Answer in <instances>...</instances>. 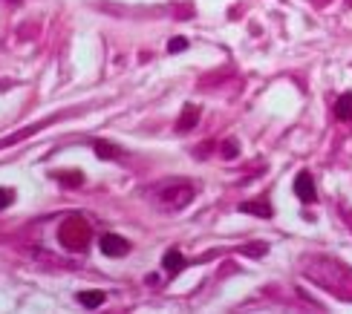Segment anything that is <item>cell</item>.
<instances>
[{
    "label": "cell",
    "mask_w": 352,
    "mask_h": 314,
    "mask_svg": "<svg viewBox=\"0 0 352 314\" xmlns=\"http://www.w3.org/2000/svg\"><path fill=\"white\" fill-rule=\"evenodd\" d=\"M303 274L320 289H327L332 297L352 303V268L346 262H338L332 257H306Z\"/></svg>",
    "instance_id": "1"
},
{
    "label": "cell",
    "mask_w": 352,
    "mask_h": 314,
    "mask_svg": "<svg viewBox=\"0 0 352 314\" xmlns=\"http://www.w3.org/2000/svg\"><path fill=\"white\" fill-rule=\"evenodd\" d=\"M156 197H159V208L162 211H182V208L194 202V188L188 182H168L159 188Z\"/></svg>",
    "instance_id": "2"
},
{
    "label": "cell",
    "mask_w": 352,
    "mask_h": 314,
    "mask_svg": "<svg viewBox=\"0 0 352 314\" xmlns=\"http://www.w3.org/2000/svg\"><path fill=\"white\" fill-rule=\"evenodd\" d=\"M58 239H61V245L69 248V251H84L87 243H90V225H87L84 219L72 216V219H67L64 225H61V231H58Z\"/></svg>",
    "instance_id": "3"
},
{
    "label": "cell",
    "mask_w": 352,
    "mask_h": 314,
    "mask_svg": "<svg viewBox=\"0 0 352 314\" xmlns=\"http://www.w3.org/2000/svg\"><path fill=\"white\" fill-rule=\"evenodd\" d=\"M98 248L104 251L107 257H127V254H130V243H127L124 236H119V234H107V236H101Z\"/></svg>",
    "instance_id": "4"
},
{
    "label": "cell",
    "mask_w": 352,
    "mask_h": 314,
    "mask_svg": "<svg viewBox=\"0 0 352 314\" xmlns=\"http://www.w3.org/2000/svg\"><path fill=\"white\" fill-rule=\"evenodd\" d=\"M295 193H298V199L303 202V205H312L315 199H318V193H315V179H312V173H298V179H295Z\"/></svg>",
    "instance_id": "5"
},
{
    "label": "cell",
    "mask_w": 352,
    "mask_h": 314,
    "mask_svg": "<svg viewBox=\"0 0 352 314\" xmlns=\"http://www.w3.org/2000/svg\"><path fill=\"white\" fill-rule=\"evenodd\" d=\"M197 122H199V107H197V104H188V107L182 110V115H179V122H176V130L188 133V130L197 127Z\"/></svg>",
    "instance_id": "6"
},
{
    "label": "cell",
    "mask_w": 352,
    "mask_h": 314,
    "mask_svg": "<svg viewBox=\"0 0 352 314\" xmlns=\"http://www.w3.org/2000/svg\"><path fill=\"white\" fill-rule=\"evenodd\" d=\"M243 214H252V216H260V219H272V205L269 199H257V202H243L240 205Z\"/></svg>",
    "instance_id": "7"
},
{
    "label": "cell",
    "mask_w": 352,
    "mask_h": 314,
    "mask_svg": "<svg viewBox=\"0 0 352 314\" xmlns=\"http://www.w3.org/2000/svg\"><path fill=\"white\" fill-rule=\"evenodd\" d=\"M162 265H165V271H168V277H176V274H179V271H182V268L188 265V260L182 257V254H179V251H173V248H170V251L165 254V260H162Z\"/></svg>",
    "instance_id": "8"
},
{
    "label": "cell",
    "mask_w": 352,
    "mask_h": 314,
    "mask_svg": "<svg viewBox=\"0 0 352 314\" xmlns=\"http://www.w3.org/2000/svg\"><path fill=\"white\" fill-rule=\"evenodd\" d=\"M335 118L338 122H352V93H344L335 101Z\"/></svg>",
    "instance_id": "9"
},
{
    "label": "cell",
    "mask_w": 352,
    "mask_h": 314,
    "mask_svg": "<svg viewBox=\"0 0 352 314\" xmlns=\"http://www.w3.org/2000/svg\"><path fill=\"white\" fill-rule=\"evenodd\" d=\"M93 147H96L98 159H122V156H124V153H122L116 144H110V142H101V139H96V142H93Z\"/></svg>",
    "instance_id": "10"
},
{
    "label": "cell",
    "mask_w": 352,
    "mask_h": 314,
    "mask_svg": "<svg viewBox=\"0 0 352 314\" xmlns=\"http://www.w3.org/2000/svg\"><path fill=\"white\" fill-rule=\"evenodd\" d=\"M78 303L87 306V309H98L104 303V291H81L78 294Z\"/></svg>",
    "instance_id": "11"
},
{
    "label": "cell",
    "mask_w": 352,
    "mask_h": 314,
    "mask_svg": "<svg viewBox=\"0 0 352 314\" xmlns=\"http://www.w3.org/2000/svg\"><path fill=\"white\" fill-rule=\"evenodd\" d=\"M58 182H64V185H72V188H78L84 182V176L78 170H69V173H58Z\"/></svg>",
    "instance_id": "12"
},
{
    "label": "cell",
    "mask_w": 352,
    "mask_h": 314,
    "mask_svg": "<svg viewBox=\"0 0 352 314\" xmlns=\"http://www.w3.org/2000/svg\"><path fill=\"white\" fill-rule=\"evenodd\" d=\"M223 156H226V159H237V156H240V144L234 142V139H231V142H223Z\"/></svg>",
    "instance_id": "13"
},
{
    "label": "cell",
    "mask_w": 352,
    "mask_h": 314,
    "mask_svg": "<svg viewBox=\"0 0 352 314\" xmlns=\"http://www.w3.org/2000/svg\"><path fill=\"white\" fill-rule=\"evenodd\" d=\"M14 202V193L9 190V188H0V211H3V208H9Z\"/></svg>",
    "instance_id": "14"
},
{
    "label": "cell",
    "mask_w": 352,
    "mask_h": 314,
    "mask_svg": "<svg viewBox=\"0 0 352 314\" xmlns=\"http://www.w3.org/2000/svg\"><path fill=\"white\" fill-rule=\"evenodd\" d=\"M185 47H188V41H185V38H173V41L168 43V52H182Z\"/></svg>",
    "instance_id": "15"
},
{
    "label": "cell",
    "mask_w": 352,
    "mask_h": 314,
    "mask_svg": "<svg viewBox=\"0 0 352 314\" xmlns=\"http://www.w3.org/2000/svg\"><path fill=\"white\" fill-rule=\"evenodd\" d=\"M243 254H248V257H260V254H266V245H245Z\"/></svg>",
    "instance_id": "16"
},
{
    "label": "cell",
    "mask_w": 352,
    "mask_h": 314,
    "mask_svg": "<svg viewBox=\"0 0 352 314\" xmlns=\"http://www.w3.org/2000/svg\"><path fill=\"white\" fill-rule=\"evenodd\" d=\"M6 3H21V0H6Z\"/></svg>",
    "instance_id": "17"
}]
</instances>
